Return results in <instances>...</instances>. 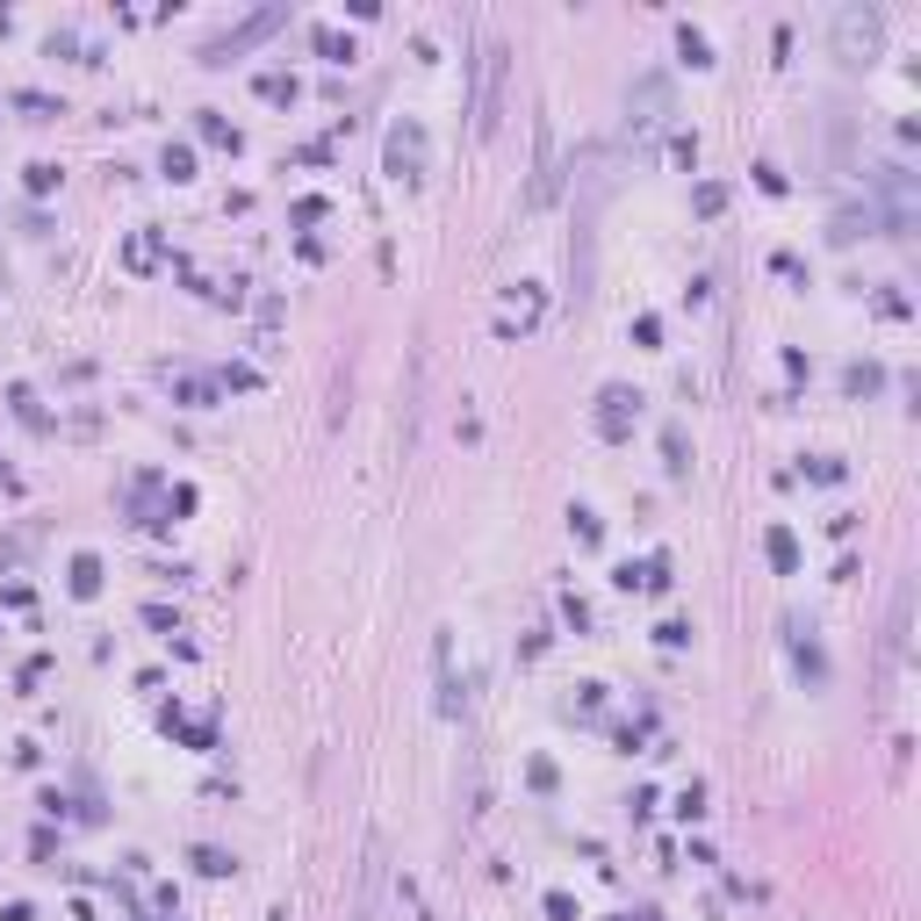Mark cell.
Here are the masks:
<instances>
[{"label":"cell","instance_id":"cell-1","mask_svg":"<svg viewBox=\"0 0 921 921\" xmlns=\"http://www.w3.org/2000/svg\"><path fill=\"white\" fill-rule=\"evenodd\" d=\"M497 94H505V44H483V58H475V138H489L497 130Z\"/></svg>","mask_w":921,"mask_h":921},{"label":"cell","instance_id":"cell-2","mask_svg":"<svg viewBox=\"0 0 921 921\" xmlns=\"http://www.w3.org/2000/svg\"><path fill=\"white\" fill-rule=\"evenodd\" d=\"M835 44H842V58H871L878 51V15L871 8H842L835 15Z\"/></svg>","mask_w":921,"mask_h":921},{"label":"cell","instance_id":"cell-3","mask_svg":"<svg viewBox=\"0 0 921 921\" xmlns=\"http://www.w3.org/2000/svg\"><path fill=\"white\" fill-rule=\"evenodd\" d=\"M562 194V158H555V130L540 122V174H533V188H526V202L533 209H547Z\"/></svg>","mask_w":921,"mask_h":921},{"label":"cell","instance_id":"cell-4","mask_svg":"<svg viewBox=\"0 0 921 921\" xmlns=\"http://www.w3.org/2000/svg\"><path fill=\"white\" fill-rule=\"evenodd\" d=\"M417 158H425V130H417V122H403L397 138H389V174L411 180V174H417Z\"/></svg>","mask_w":921,"mask_h":921},{"label":"cell","instance_id":"cell-5","mask_svg":"<svg viewBox=\"0 0 921 921\" xmlns=\"http://www.w3.org/2000/svg\"><path fill=\"white\" fill-rule=\"evenodd\" d=\"M375 893H382V842H367V871H361V900H353V921H375Z\"/></svg>","mask_w":921,"mask_h":921},{"label":"cell","instance_id":"cell-6","mask_svg":"<svg viewBox=\"0 0 921 921\" xmlns=\"http://www.w3.org/2000/svg\"><path fill=\"white\" fill-rule=\"evenodd\" d=\"M626 403H634V397H626V389H605V417H598V425H605L612 439L626 433Z\"/></svg>","mask_w":921,"mask_h":921},{"label":"cell","instance_id":"cell-7","mask_svg":"<svg viewBox=\"0 0 921 921\" xmlns=\"http://www.w3.org/2000/svg\"><path fill=\"white\" fill-rule=\"evenodd\" d=\"M94 583H102V562H94V555H80V562H72V591L87 598V591H94Z\"/></svg>","mask_w":921,"mask_h":921},{"label":"cell","instance_id":"cell-8","mask_svg":"<svg viewBox=\"0 0 921 921\" xmlns=\"http://www.w3.org/2000/svg\"><path fill=\"white\" fill-rule=\"evenodd\" d=\"M166 174H174V180L194 174V152H188V144H166Z\"/></svg>","mask_w":921,"mask_h":921},{"label":"cell","instance_id":"cell-9","mask_svg":"<svg viewBox=\"0 0 921 921\" xmlns=\"http://www.w3.org/2000/svg\"><path fill=\"white\" fill-rule=\"evenodd\" d=\"M770 562H778V569H792V562H800V547H792V533H770Z\"/></svg>","mask_w":921,"mask_h":921},{"label":"cell","instance_id":"cell-10","mask_svg":"<svg viewBox=\"0 0 921 921\" xmlns=\"http://www.w3.org/2000/svg\"><path fill=\"white\" fill-rule=\"evenodd\" d=\"M194 871H209V878H224V871H231V857H224V850H194Z\"/></svg>","mask_w":921,"mask_h":921}]
</instances>
